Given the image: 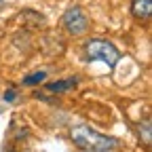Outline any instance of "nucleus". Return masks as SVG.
I'll return each mask as SVG.
<instances>
[{
	"label": "nucleus",
	"mask_w": 152,
	"mask_h": 152,
	"mask_svg": "<svg viewBox=\"0 0 152 152\" xmlns=\"http://www.w3.org/2000/svg\"><path fill=\"white\" fill-rule=\"evenodd\" d=\"M70 137L72 142L83 148V150H89V152H108L116 146V140L114 137H108V135H102L95 129L87 127V125H78V127H72L70 131Z\"/></svg>",
	"instance_id": "f257e3e1"
},
{
	"label": "nucleus",
	"mask_w": 152,
	"mask_h": 152,
	"mask_svg": "<svg viewBox=\"0 0 152 152\" xmlns=\"http://www.w3.org/2000/svg\"><path fill=\"white\" fill-rule=\"evenodd\" d=\"M85 53H87L89 59L104 61L110 68H114L118 64V59H121L118 49L114 47L112 42H108V40H102V38H91V40H87L85 42Z\"/></svg>",
	"instance_id": "f03ea898"
},
{
	"label": "nucleus",
	"mask_w": 152,
	"mask_h": 152,
	"mask_svg": "<svg viewBox=\"0 0 152 152\" xmlns=\"http://www.w3.org/2000/svg\"><path fill=\"white\" fill-rule=\"evenodd\" d=\"M61 26L66 32L80 36L89 30V17L85 15V11L80 7H70L64 15H61Z\"/></svg>",
	"instance_id": "7ed1b4c3"
},
{
	"label": "nucleus",
	"mask_w": 152,
	"mask_h": 152,
	"mask_svg": "<svg viewBox=\"0 0 152 152\" xmlns=\"http://www.w3.org/2000/svg\"><path fill=\"white\" fill-rule=\"evenodd\" d=\"M131 13L135 19H150V13H152V0H131Z\"/></svg>",
	"instance_id": "20e7f679"
},
{
	"label": "nucleus",
	"mask_w": 152,
	"mask_h": 152,
	"mask_svg": "<svg viewBox=\"0 0 152 152\" xmlns=\"http://www.w3.org/2000/svg\"><path fill=\"white\" fill-rule=\"evenodd\" d=\"M76 78H66V80H57V83H49L45 89L47 91H51V93H66V91H70L72 87H76Z\"/></svg>",
	"instance_id": "39448f33"
},
{
	"label": "nucleus",
	"mask_w": 152,
	"mask_h": 152,
	"mask_svg": "<svg viewBox=\"0 0 152 152\" xmlns=\"http://www.w3.org/2000/svg\"><path fill=\"white\" fill-rule=\"evenodd\" d=\"M45 76H47V72H34V74H30L28 78H23V85H36V83H42L45 80Z\"/></svg>",
	"instance_id": "423d86ee"
}]
</instances>
